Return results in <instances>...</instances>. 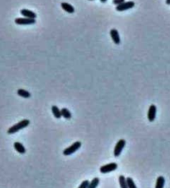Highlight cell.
I'll list each match as a JSON object with an SVG mask.
<instances>
[{
	"mask_svg": "<svg viewBox=\"0 0 170 188\" xmlns=\"http://www.w3.org/2000/svg\"><path fill=\"white\" fill-rule=\"evenodd\" d=\"M30 123V121L28 120H23L20 122H18L16 124H14L12 127H10L8 129L7 133L8 134H14V133H17L19 130L23 129L26 127H28Z\"/></svg>",
	"mask_w": 170,
	"mask_h": 188,
	"instance_id": "obj_1",
	"label": "cell"
},
{
	"mask_svg": "<svg viewBox=\"0 0 170 188\" xmlns=\"http://www.w3.org/2000/svg\"><path fill=\"white\" fill-rule=\"evenodd\" d=\"M80 147H81V143L80 141H77L72 145H71L70 147H66V149L63 150V155L64 156H70L74 153H76Z\"/></svg>",
	"mask_w": 170,
	"mask_h": 188,
	"instance_id": "obj_2",
	"label": "cell"
},
{
	"mask_svg": "<svg viewBox=\"0 0 170 188\" xmlns=\"http://www.w3.org/2000/svg\"><path fill=\"white\" fill-rule=\"evenodd\" d=\"M118 168V164L116 162H111L109 164H105L101 166L100 168V171L103 174H106L111 171H115Z\"/></svg>",
	"mask_w": 170,
	"mask_h": 188,
	"instance_id": "obj_3",
	"label": "cell"
},
{
	"mask_svg": "<svg viewBox=\"0 0 170 188\" xmlns=\"http://www.w3.org/2000/svg\"><path fill=\"white\" fill-rule=\"evenodd\" d=\"M125 144H126V141L125 139H120V140L116 143L115 144V149H114V156L115 157H119L120 154H121L122 151L124 149V147H125Z\"/></svg>",
	"mask_w": 170,
	"mask_h": 188,
	"instance_id": "obj_4",
	"label": "cell"
},
{
	"mask_svg": "<svg viewBox=\"0 0 170 188\" xmlns=\"http://www.w3.org/2000/svg\"><path fill=\"white\" fill-rule=\"evenodd\" d=\"M135 2H133V1H128V2L123 3V4H121L120 5L116 6L115 9H116V11H118V12H123V11L128 10V9L133 8L135 7Z\"/></svg>",
	"mask_w": 170,
	"mask_h": 188,
	"instance_id": "obj_5",
	"label": "cell"
},
{
	"mask_svg": "<svg viewBox=\"0 0 170 188\" xmlns=\"http://www.w3.org/2000/svg\"><path fill=\"white\" fill-rule=\"evenodd\" d=\"M14 22L17 25H32L36 23V19H31L27 17H17Z\"/></svg>",
	"mask_w": 170,
	"mask_h": 188,
	"instance_id": "obj_6",
	"label": "cell"
},
{
	"mask_svg": "<svg viewBox=\"0 0 170 188\" xmlns=\"http://www.w3.org/2000/svg\"><path fill=\"white\" fill-rule=\"evenodd\" d=\"M157 113V107L154 105H151L149 106V110H148V120L149 122H153L156 118Z\"/></svg>",
	"mask_w": 170,
	"mask_h": 188,
	"instance_id": "obj_7",
	"label": "cell"
},
{
	"mask_svg": "<svg viewBox=\"0 0 170 188\" xmlns=\"http://www.w3.org/2000/svg\"><path fill=\"white\" fill-rule=\"evenodd\" d=\"M110 34H111L112 41H114L115 44H120V34H119V32L117 29H115V28L111 29V31H110Z\"/></svg>",
	"mask_w": 170,
	"mask_h": 188,
	"instance_id": "obj_8",
	"label": "cell"
},
{
	"mask_svg": "<svg viewBox=\"0 0 170 188\" xmlns=\"http://www.w3.org/2000/svg\"><path fill=\"white\" fill-rule=\"evenodd\" d=\"M20 14L23 16L24 17H27V18H31V19H36L37 17V14H35L34 12H32L31 10H28V9H26V8H23L20 11Z\"/></svg>",
	"mask_w": 170,
	"mask_h": 188,
	"instance_id": "obj_9",
	"label": "cell"
},
{
	"mask_svg": "<svg viewBox=\"0 0 170 188\" xmlns=\"http://www.w3.org/2000/svg\"><path fill=\"white\" fill-rule=\"evenodd\" d=\"M14 149L17 151V153H19L20 154H24L26 153V148L25 147L19 142H15L14 144Z\"/></svg>",
	"mask_w": 170,
	"mask_h": 188,
	"instance_id": "obj_10",
	"label": "cell"
},
{
	"mask_svg": "<svg viewBox=\"0 0 170 188\" xmlns=\"http://www.w3.org/2000/svg\"><path fill=\"white\" fill-rule=\"evenodd\" d=\"M61 6L63 10L66 11V13H68V14H73V13H75V8H74V7H73L72 5L68 4V3H65V2L62 3Z\"/></svg>",
	"mask_w": 170,
	"mask_h": 188,
	"instance_id": "obj_11",
	"label": "cell"
},
{
	"mask_svg": "<svg viewBox=\"0 0 170 188\" xmlns=\"http://www.w3.org/2000/svg\"><path fill=\"white\" fill-rule=\"evenodd\" d=\"M17 94L19 96H21L23 98H25V99H28L31 97V93L28 92V90L23 89H18L17 90Z\"/></svg>",
	"mask_w": 170,
	"mask_h": 188,
	"instance_id": "obj_12",
	"label": "cell"
},
{
	"mask_svg": "<svg viewBox=\"0 0 170 188\" xmlns=\"http://www.w3.org/2000/svg\"><path fill=\"white\" fill-rule=\"evenodd\" d=\"M52 112L56 119H61V118L62 117V112H61V110H59V108H58L56 105H52Z\"/></svg>",
	"mask_w": 170,
	"mask_h": 188,
	"instance_id": "obj_13",
	"label": "cell"
},
{
	"mask_svg": "<svg viewBox=\"0 0 170 188\" xmlns=\"http://www.w3.org/2000/svg\"><path fill=\"white\" fill-rule=\"evenodd\" d=\"M164 184H165V178L163 177V176H159V177L157 178L155 188H163L164 187Z\"/></svg>",
	"mask_w": 170,
	"mask_h": 188,
	"instance_id": "obj_14",
	"label": "cell"
},
{
	"mask_svg": "<svg viewBox=\"0 0 170 188\" xmlns=\"http://www.w3.org/2000/svg\"><path fill=\"white\" fill-rule=\"evenodd\" d=\"M61 112H62V116L64 118V119H66V120H71V113L70 112V110L68 109H66V108H62V110H61Z\"/></svg>",
	"mask_w": 170,
	"mask_h": 188,
	"instance_id": "obj_15",
	"label": "cell"
},
{
	"mask_svg": "<svg viewBox=\"0 0 170 188\" xmlns=\"http://www.w3.org/2000/svg\"><path fill=\"white\" fill-rule=\"evenodd\" d=\"M119 183H120V188H128V185H127V181L125 176L120 175L119 177Z\"/></svg>",
	"mask_w": 170,
	"mask_h": 188,
	"instance_id": "obj_16",
	"label": "cell"
},
{
	"mask_svg": "<svg viewBox=\"0 0 170 188\" xmlns=\"http://www.w3.org/2000/svg\"><path fill=\"white\" fill-rule=\"evenodd\" d=\"M99 183H100V179H99V177L93 178L92 181H90L88 188H96L98 186Z\"/></svg>",
	"mask_w": 170,
	"mask_h": 188,
	"instance_id": "obj_17",
	"label": "cell"
},
{
	"mask_svg": "<svg viewBox=\"0 0 170 188\" xmlns=\"http://www.w3.org/2000/svg\"><path fill=\"white\" fill-rule=\"evenodd\" d=\"M126 181H127L128 188H137L135 183V181H134V180H133L130 177H129L126 178Z\"/></svg>",
	"mask_w": 170,
	"mask_h": 188,
	"instance_id": "obj_18",
	"label": "cell"
},
{
	"mask_svg": "<svg viewBox=\"0 0 170 188\" xmlns=\"http://www.w3.org/2000/svg\"><path fill=\"white\" fill-rule=\"evenodd\" d=\"M89 183H90V181H88V180H85V181H83L80 183V185L79 186L78 188H88Z\"/></svg>",
	"mask_w": 170,
	"mask_h": 188,
	"instance_id": "obj_19",
	"label": "cell"
},
{
	"mask_svg": "<svg viewBox=\"0 0 170 188\" xmlns=\"http://www.w3.org/2000/svg\"><path fill=\"white\" fill-rule=\"evenodd\" d=\"M125 0H113V4L116 5V6H118V5H120L121 4L123 3H125Z\"/></svg>",
	"mask_w": 170,
	"mask_h": 188,
	"instance_id": "obj_20",
	"label": "cell"
},
{
	"mask_svg": "<svg viewBox=\"0 0 170 188\" xmlns=\"http://www.w3.org/2000/svg\"><path fill=\"white\" fill-rule=\"evenodd\" d=\"M100 1H101L102 4H105V3H106V2H107V0H100Z\"/></svg>",
	"mask_w": 170,
	"mask_h": 188,
	"instance_id": "obj_21",
	"label": "cell"
},
{
	"mask_svg": "<svg viewBox=\"0 0 170 188\" xmlns=\"http://www.w3.org/2000/svg\"><path fill=\"white\" fill-rule=\"evenodd\" d=\"M166 4L167 5H170V0H166Z\"/></svg>",
	"mask_w": 170,
	"mask_h": 188,
	"instance_id": "obj_22",
	"label": "cell"
},
{
	"mask_svg": "<svg viewBox=\"0 0 170 188\" xmlns=\"http://www.w3.org/2000/svg\"><path fill=\"white\" fill-rule=\"evenodd\" d=\"M90 1H92V0H90Z\"/></svg>",
	"mask_w": 170,
	"mask_h": 188,
	"instance_id": "obj_23",
	"label": "cell"
}]
</instances>
